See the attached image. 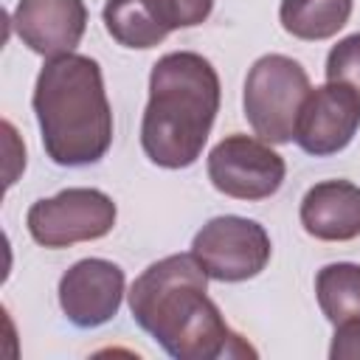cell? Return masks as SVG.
<instances>
[{
    "label": "cell",
    "instance_id": "obj_3",
    "mask_svg": "<svg viewBox=\"0 0 360 360\" xmlns=\"http://www.w3.org/2000/svg\"><path fill=\"white\" fill-rule=\"evenodd\" d=\"M34 112L48 158L59 166H87L112 143V112L101 68L82 53L45 62L34 87Z\"/></svg>",
    "mask_w": 360,
    "mask_h": 360
},
{
    "label": "cell",
    "instance_id": "obj_6",
    "mask_svg": "<svg viewBox=\"0 0 360 360\" xmlns=\"http://www.w3.org/2000/svg\"><path fill=\"white\" fill-rule=\"evenodd\" d=\"M191 256L208 278L245 281L259 276L270 262V236L256 219L217 217L197 231Z\"/></svg>",
    "mask_w": 360,
    "mask_h": 360
},
{
    "label": "cell",
    "instance_id": "obj_12",
    "mask_svg": "<svg viewBox=\"0 0 360 360\" xmlns=\"http://www.w3.org/2000/svg\"><path fill=\"white\" fill-rule=\"evenodd\" d=\"M301 225L321 242H349L360 236V188L349 180L315 183L301 200Z\"/></svg>",
    "mask_w": 360,
    "mask_h": 360
},
{
    "label": "cell",
    "instance_id": "obj_11",
    "mask_svg": "<svg viewBox=\"0 0 360 360\" xmlns=\"http://www.w3.org/2000/svg\"><path fill=\"white\" fill-rule=\"evenodd\" d=\"M17 37L39 56H65L84 37V0H20L14 8Z\"/></svg>",
    "mask_w": 360,
    "mask_h": 360
},
{
    "label": "cell",
    "instance_id": "obj_16",
    "mask_svg": "<svg viewBox=\"0 0 360 360\" xmlns=\"http://www.w3.org/2000/svg\"><path fill=\"white\" fill-rule=\"evenodd\" d=\"M332 360H343V357H360V321H349L335 326V340L329 349Z\"/></svg>",
    "mask_w": 360,
    "mask_h": 360
},
{
    "label": "cell",
    "instance_id": "obj_5",
    "mask_svg": "<svg viewBox=\"0 0 360 360\" xmlns=\"http://www.w3.org/2000/svg\"><path fill=\"white\" fill-rule=\"evenodd\" d=\"M28 233L45 248H68L101 239L115 225V202L98 188H65L37 200L25 217Z\"/></svg>",
    "mask_w": 360,
    "mask_h": 360
},
{
    "label": "cell",
    "instance_id": "obj_15",
    "mask_svg": "<svg viewBox=\"0 0 360 360\" xmlns=\"http://www.w3.org/2000/svg\"><path fill=\"white\" fill-rule=\"evenodd\" d=\"M326 82L346 84L360 98V34L343 37L326 56Z\"/></svg>",
    "mask_w": 360,
    "mask_h": 360
},
{
    "label": "cell",
    "instance_id": "obj_9",
    "mask_svg": "<svg viewBox=\"0 0 360 360\" xmlns=\"http://www.w3.org/2000/svg\"><path fill=\"white\" fill-rule=\"evenodd\" d=\"M360 127V98L346 84L326 82L323 87L309 90L298 124H295V143L315 155H335L354 138Z\"/></svg>",
    "mask_w": 360,
    "mask_h": 360
},
{
    "label": "cell",
    "instance_id": "obj_14",
    "mask_svg": "<svg viewBox=\"0 0 360 360\" xmlns=\"http://www.w3.org/2000/svg\"><path fill=\"white\" fill-rule=\"evenodd\" d=\"M315 295L332 326L360 321V264H326L315 278Z\"/></svg>",
    "mask_w": 360,
    "mask_h": 360
},
{
    "label": "cell",
    "instance_id": "obj_4",
    "mask_svg": "<svg viewBox=\"0 0 360 360\" xmlns=\"http://www.w3.org/2000/svg\"><path fill=\"white\" fill-rule=\"evenodd\" d=\"M309 90V76L295 59L284 53H267L248 70L245 118L262 141L290 143L295 141L298 112Z\"/></svg>",
    "mask_w": 360,
    "mask_h": 360
},
{
    "label": "cell",
    "instance_id": "obj_2",
    "mask_svg": "<svg viewBox=\"0 0 360 360\" xmlns=\"http://www.w3.org/2000/svg\"><path fill=\"white\" fill-rule=\"evenodd\" d=\"M219 110V76L214 65L191 51H174L149 73V104L141 124L146 158L163 169L191 166Z\"/></svg>",
    "mask_w": 360,
    "mask_h": 360
},
{
    "label": "cell",
    "instance_id": "obj_10",
    "mask_svg": "<svg viewBox=\"0 0 360 360\" xmlns=\"http://www.w3.org/2000/svg\"><path fill=\"white\" fill-rule=\"evenodd\" d=\"M124 298V270L107 259H82L59 281V307L70 323L90 329L107 323Z\"/></svg>",
    "mask_w": 360,
    "mask_h": 360
},
{
    "label": "cell",
    "instance_id": "obj_8",
    "mask_svg": "<svg viewBox=\"0 0 360 360\" xmlns=\"http://www.w3.org/2000/svg\"><path fill=\"white\" fill-rule=\"evenodd\" d=\"M214 0H107L104 28L124 48H155L174 28L200 25Z\"/></svg>",
    "mask_w": 360,
    "mask_h": 360
},
{
    "label": "cell",
    "instance_id": "obj_7",
    "mask_svg": "<svg viewBox=\"0 0 360 360\" xmlns=\"http://www.w3.org/2000/svg\"><path fill=\"white\" fill-rule=\"evenodd\" d=\"M284 174V158L250 135H228L208 155L214 188L233 200H264L281 188Z\"/></svg>",
    "mask_w": 360,
    "mask_h": 360
},
{
    "label": "cell",
    "instance_id": "obj_13",
    "mask_svg": "<svg viewBox=\"0 0 360 360\" xmlns=\"http://www.w3.org/2000/svg\"><path fill=\"white\" fill-rule=\"evenodd\" d=\"M281 25L295 39H329L352 17V0H281Z\"/></svg>",
    "mask_w": 360,
    "mask_h": 360
},
{
    "label": "cell",
    "instance_id": "obj_1",
    "mask_svg": "<svg viewBox=\"0 0 360 360\" xmlns=\"http://www.w3.org/2000/svg\"><path fill=\"white\" fill-rule=\"evenodd\" d=\"M129 309L138 326L177 360L253 354L208 298V276L191 253L146 267L129 290Z\"/></svg>",
    "mask_w": 360,
    "mask_h": 360
}]
</instances>
